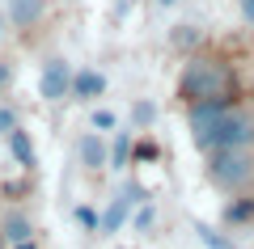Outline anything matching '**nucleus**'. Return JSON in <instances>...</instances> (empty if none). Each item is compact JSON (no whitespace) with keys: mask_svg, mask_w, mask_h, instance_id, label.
<instances>
[{"mask_svg":"<svg viewBox=\"0 0 254 249\" xmlns=\"http://www.w3.org/2000/svg\"><path fill=\"white\" fill-rule=\"evenodd\" d=\"M208 182L225 195H250L254 190V148H220L208 152Z\"/></svg>","mask_w":254,"mask_h":249,"instance_id":"nucleus-3","label":"nucleus"},{"mask_svg":"<svg viewBox=\"0 0 254 249\" xmlns=\"http://www.w3.org/2000/svg\"><path fill=\"white\" fill-rule=\"evenodd\" d=\"M4 17L17 30H34L38 21L47 17V0H9V13H4Z\"/></svg>","mask_w":254,"mask_h":249,"instance_id":"nucleus-5","label":"nucleus"},{"mask_svg":"<svg viewBox=\"0 0 254 249\" xmlns=\"http://www.w3.org/2000/svg\"><path fill=\"white\" fill-rule=\"evenodd\" d=\"M4 245H9V237H4V228H0V249H4Z\"/></svg>","mask_w":254,"mask_h":249,"instance_id":"nucleus-10","label":"nucleus"},{"mask_svg":"<svg viewBox=\"0 0 254 249\" xmlns=\"http://www.w3.org/2000/svg\"><path fill=\"white\" fill-rule=\"evenodd\" d=\"M93 127H115V114H110V110H98V114H93Z\"/></svg>","mask_w":254,"mask_h":249,"instance_id":"nucleus-9","label":"nucleus"},{"mask_svg":"<svg viewBox=\"0 0 254 249\" xmlns=\"http://www.w3.org/2000/svg\"><path fill=\"white\" fill-rule=\"evenodd\" d=\"M0 30H4V17H0Z\"/></svg>","mask_w":254,"mask_h":249,"instance_id":"nucleus-11","label":"nucleus"},{"mask_svg":"<svg viewBox=\"0 0 254 249\" xmlns=\"http://www.w3.org/2000/svg\"><path fill=\"white\" fill-rule=\"evenodd\" d=\"M190 140L208 156L220 148H254V110L242 101H220V106H195L187 110Z\"/></svg>","mask_w":254,"mask_h":249,"instance_id":"nucleus-2","label":"nucleus"},{"mask_svg":"<svg viewBox=\"0 0 254 249\" xmlns=\"http://www.w3.org/2000/svg\"><path fill=\"white\" fill-rule=\"evenodd\" d=\"M81 152H85V160H89V169H102L106 152H102V144L93 140V135H85V140H81Z\"/></svg>","mask_w":254,"mask_h":249,"instance_id":"nucleus-7","label":"nucleus"},{"mask_svg":"<svg viewBox=\"0 0 254 249\" xmlns=\"http://www.w3.org/2000/svg\"><path fill=\"white\" fill-rule=\"evenodd\" d=\"M38 89H43L47 101H64L68 93H72V72H68V63H64V59H51V63L43 68Z\"/></svg>","mask_w":254,"mask_h":249,"instance_id":"nucleus-4","label":"nucleus"},{"mask_svg":"<svg viewBox=\"0 0 254 249\" xmlns=\"http://www.w3.org/2000/svg\"><path fill=\"white\" fill-rule=\"evenodd\" d=\"M0 80H4V68H0Z\"/></svg>","mask_w":254,"mask_h":249,"instance_id":"nucleus-12","label":"nucleus"},{"mask_svg":"<svg viewBox=\"0 0 254 249\" xmlns=\"http://www.w3.org/2000/svg\"><path fill=\"white\" fill-rule=\"evenodd\" d=\"M106 89V80L98 76V72H81V76H72V93H102Z\"/></svg>","mask_w":254,"mask_h":249,"instance_id":"nucleus-6","label":"nucleus"},{"mask_svg":"<svg viewBox=\"0 0 254 249\" xmlns=\"http://www.w3.org/2000/svg\"><path fill=\"white\" fill-rule=\"evenodd\" d=\"M4 237H9V241H26L30 237V224L26 220H9V224H4Z\"/></svg>","mask_w":254,"mask_h":249,"instance_id":"nucleus-8","label":"nucleus"},{"mask_svg":"<svg viewBox=\"0 0 254 249\" xmlns=\"http://www.w3.org/2000/svg\"><path fill=\"white\" fill-rule=\"evenodd\" d=\"M174 98L182 110L195 106H220V101H242V72L216 47H199L182 59V72L174 80Z\"/></svg>","mask_w":254,"mask_h":249,"instance_id":"nucleus-1","label":"nucleus"}]
</instances>
